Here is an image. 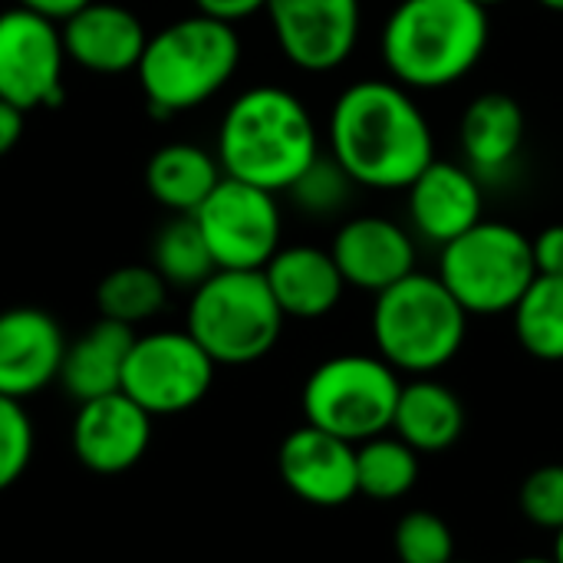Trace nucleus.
<instances>
[{"label": "nucleus", "mask_w": 563, "mask_h": 563, "mask_svg": "<svg viewBox=\"0 0 563 563\" xmlns=\"http://www.w3.org/2000/svg\"><path fill=\"white\" fill-rule=\"evenodd\" d=\"M59 30L66 56L76 59L82 69L106 76L135 69L148 43V33L132 10L106 0L86 3L79 13L63 20Z\"/></svg>", "instance_id": "a211bd4d"}, {"label": "nucleus", "mask_w": 563, "mask_h": 563, "mask_svg": "<svg viewBox=\"0 0 563 563\" xmlns=\"http://www.w3.org/2000/svg\"><path fill=\"white\" fill-rule=\"evenodd\" d=\"M86 3H92V0H16V7H26V10L40 13V16L53 20V23L69 20V16L79 13Z\"/></svg>", "instance_id": "72a5a7b5"}, {"label": "nucleus", "mask_w": 563, "mask_h": 563, "mask_svg": "<svg viewBox=\"0 0 563 563\" xmlns=\"http://www.w3.org/2000/svg\"><path fill=\"white\" fill-rule=\"evenodd\" d=\"M525 109L508 92H482L468 102L459 122L465 165L482 178H501L525 145Z\"/></svg>", "instance_id": "aec40b11"}, {"label": "nucleus", "mask_w": 563, "mask_h": 563, "mask_svg": "<svg viewBox=\"0 0 563 563\" xmlns=\"http://www.w3.org/2000/svg\"><path fill=\"white\" fill-rule=\"evenodd\" d=\"M168 300V284L152 264H125L109 271L96 287V307L106 320L122 327H139L162 313Z\"/></svg>", "instance_id": "a878e982"}, {"label": "nucleus", "mask_w": 563, "mask_h": 563, "mask_svg": "<svg viewBox=\"0 0 563 563\" xmlns=\"http://www.w3.org/2000/svg\"><path fill=\"white\" fill-rule=\"evenodd\" d=\"M515 563H558L554 558H521V561Z\"/></svg>", "instance_id": "4c0bfd02"}, {"label": "nucleus", "mask_w": 563, "mask_h": 563, "mask_svg": "<svg viewBox=\"0 0 563 563\" xmlns=\"http://www.w3.org/2000/svg\"><path fill=\"white\" fill-rule=\"evenodd\" d=\"M66 336L59 323L36 307L0 313V396L26 399L59 379Z\"/></svg>", "instance_id": "dca6fc26"}, {"label": "nucleus", "mask_w": 563, "mask_h": 563, "mask_svg": "<svg viewBox=\"0 0 563 563\" xmlns=\"http://www.w3.org/2000/svg\"><path fill=\"white\" fill-rule=\"evenodd\" d=\"M488 36L475 0H399L383 26V63L406 89H449L482 63Z\"/></svg>", "instance_id": "7ed1b4c3"}, {"label": "nucleus", "mask_w": 563, "mask_h": 563, "mask_svg": "<svg viewBox=\"0 0 563 563\" xmlns=\"http://www.w3.org/2000/svg\"><path fill=\"white\" fill-rule=\"evenodd\" d=\"M33 426L20 399L0 396V492H7L30 465Z\"/></svg>", "instance_id": "c756f323"}, {"label": "nucleus", "mask_w": 563, "mask_h": 563, "mask_svg": "<svg viewBox=\"0 0 563 563\" xmlns=\"http://www.w3.org/2000/svg\"><path fill=\"white\" fill-rule=\"evenodd\" d=\"M521 515L544 531L563 528V465H541L521 485Z\"/></svg>", "instance_id": "7c9ffc66"}, {"label": "nucleus", "mask_w": 563, "mask_h": 563, "mask_svg": "<svg viewBox=\"0 0 563 563\" xmlns=\"http://www.w3.org/2000/svg\"><path fill=\"white\" fill-rule=\"evenodd\" d=\"M538 277L531 238L505 221H478L449 241L439 257V280L468 317L511 313Z\"/></svg>", "instance_id": "0eeeda50"}, {"label": "nucleus", "mask_w": 563, "mask_h": 563, "mask_svg": "<svg viewBox=\"0 0 563 563\" xmlns=\"http://www.w3.org/2000/svg\"><path fill=\"white\" fill-rule=\"evenodd\" d=\"M264 277L284 317L294 320H320L333 313L346 290L333 254L313 244L280 247L264 267Z\"/></svg>", "instance_id": "6ab92c4d"}, {"label": "nucleus", "mask_w": 563, "mask_h": 563, "mask_svg": "<svg viewBox=\"0 0 563 563\" xmlns=\"http://www.w3.org/2000/svg\"><path fill=\"white\" fill-rule=\"evenodd\" d=\"M63 30L26 10L0 13V99L20 112L63 102Z\"/></svg>", "instance_id": "9b49d317"}, {"label": "nucleus", "mask_w": 563, "mask_h": 563, "mask_svg": "<svg viewBox=\"0 0 563 563\" xmlns=\"http://www.w3.org/2000/svg\"><path fill=\"white\" fill-rule=\"evenodd\" d=\"M538 274L563 277V224H548L538 238H531Z\"/></svg>", "instance_id": "2f4dec72"}, {"label": "nucleus", "mask_w": 563, "mask_h": 563, "mask_svg": "<svg viewBox=\"0 0 563 563\" xmlns=\"http://www.w3.org/2000/svg\"><path fill=\"white\" fill-rule=\"evenodd\" d=\"M191 218L218 271H264L280 251L284 221L277 195L247 181L224 175Z\"/></svg>", "instance_id": "9d476101"}, {"label": "nucleus", "mask_w": 563, "mask_h": 563, "mask_svg": "<svg viewBox=\"0 0 563 563\" xmlns=\"http://www.w3.org/2000/svg\"><path fill=\"white\" fill-rule=\"evenodd\" d=\"M20 135H23V112L7 99H0V158L20 142Z\"/></svg>", "instance_id": "f704fd0d"}, {"label": "nucleus", "mask_w": 563, "mask_h": 563, "mask_svg": "<svg viewBox=\"0 0 563 563\" xmlns=\"http://www.w3.org/2000/svg\"><path fill=\"white\" fill-rule=\"evenodd\" d=\"M330 155L360 188L406 191L435 158L426 112L396 79L346 86L330 112Z\"/></svg>", "instance_id": "f257e3e1"}, {"label": "nucleus", "mask_w": 563, "mask_h": 563, "mask_svg": "<svg viewBox=\"0 0 563 563\" xmlns=\"http://www.w3.org/2000/svg\"><path fill=\"white\" fill-rule=\"evenodd\" d=\"M195 7H198V13H205V16H214V20L234 26L238 20H247V16H254L257 10H264L267 0H195Z\"/></svg>", "instance_id": "473e14b6"}, {"label": "nucleus", "mask_w": 563, "mask_h": 563, "mask_svg": "<svg viewBox=\"0 0 563 563\" xmlns=\"http://www.w3.org/2000/svg\"><path fill=\"white\" fill-rule=\"evenodd\" d=\"M406 191L416 234L439 247L462 238L468 228L482 221L485 191L482 178L468 165L432 158Z\"/></svg>", "instance_id": "f3484780"}, {"label": "nucleus", "mask_w": 563, "mask_h": 563, "mask_svg": "<svg viewBox=\"0 0 563 563\" xmlns=\"http://www.w3.org/2000/svg\"><path fill=\"white\" fill-rule=\"evenodd\" d=\"M551 558L558 563H563V528L554 534V554H551Z\"/></svg>", "instance_id": "c9c22d12"}, {"label": "nucleus", "mask_w": 563, "mask_h": 563, "mask_svg": "<svg viewBox=\"0 0 563 563\" xmlns=\"http://www.w3.org/2000/svg\"><path fill=\"white\" fill-rule=\"evenodd\" d=\"M541 7H548V10H554V13H563V0H538Z\"/></svg>", "instance_id": "e433bc0d"}, {"label": "nucleus", "mask_w": 563, "mask_h": 563, "mask_svg": "<svg viewBox=\"0 0 563 563\" xmlns=\"http://www.w3.org/2000/svg\"><path fill=\"white\" fill-rule=\"evenodd\" d=\"M393 551L399 563H452L455 561V534L435 511H409L396 521Z\"/></svg>", "instance_id": "c85d7f7f"}, {"label": "nucleus", "mask_w": 563, "mask_h": 563, "mask_svg": "<svg viewBox=\"0 0 563 563\" xmlns=\"http://www.w3.org/2000/svg\"><path fill=\"white\" fill-rule=\"evenodd\" d=\"M402 393L399 373L376 353H340L323 360L303 383V419L353 445L393 429Z\"/></svg>", "instance_id": "6e6552de"}, {"label": "nucleus", "mask_w": 563, "mask_h": 563, "mask_svg": "<svg viewBox=\"0 0 563 563\" xmlns=\"http://www.w3.org/2000/svg\"><path fill=\"white\" fill-rule=\"evenodd\" d=\"M214 155L228 178L280 195L320 158V139L300 96L254 86L228 106Z\"/></svg>", "instance_id": "f03ea898"}, {"label": "nucleus", "mask_w": 563, "mask_h": 563, "mask_svg": "<svg viewBox=\"0 0 563 563\" xmlns=\"http://www.w3.org/2000/svg\"><path fill=\"white\" fill-rule=\"evenodd\" d=\"M152 267L168 287H185V290L201 287L218 271L205 244V234L191 214H178L158 228L152 241Z\"/></svg>", "instance_id": "bb28decb"}, {"label": "nucleus", "mask_w": 563, "mask_h": 563, "mask_svg": "<svg viewBox=\"0 0 563 563\" xmlns=\"http://www.w3.org/2000/svg\"><path fill=\"white\" fill-rule=\"evenodd\" d=\"M468 336V313L439 280V274L412 271L399 284L376 294L373 343L376 353L409 376H432L449 366Z\"/></svg>", "instance_id": "39448f33"}, {"label": "nucleus", "mask_w": 563, "mask_h": 563, "mask_svg": "<svg viewBox=\"0 0 563 563\" xmlns=\"http://www.w3.org/2000/svg\"><path fill=\"white\" fill-rule=\"evenodd\" d=\"M280 53L303 73L343 66L363 30L360 0H267Z\"/></svg>", "instance_id": "f8f14e48"}, {"label": "nucleus", "mask_w": 563, "mask_h": 563, "mask_svg": "<svg viewBox=\"0 0 563 563\" xmlns=\"http://www.w3.org/2000/svg\"><path fill=\"white\" fill-rule=\"evenodd\" d=\"M214 366L218 363L188 330H155L135 336L122 373V393L152 419L178 416L208 396Z\"/></svg>", "instance_id": "1a4fd4ad"}, {"label": "nucleus", "mask_w": 563, "mask_h": 563, "mask_svg": "<svg viewBox=\"0 0 563 563\" xmlns=\"http://www.w3.org/2000/svg\"><path fill=\"white\" fill-rule=\"evenodd\" d=\"M277 472L290 495L313 508H343L360 495L356 445L310 422H303L280 442Z\"/></svg>", "instance_id": "ddd939ff"}, {"label": "nucleus", "mask_w": 563, "mask_h": 563, "mask_svg": "<svg viewBox=\"0 0 563 563\" xmlns=\"http://www.w3.org/2000/svg\"><path fill=\"white\" fill-rule=\"evenodd\" d=\"M284 320L264 271H214L191 290L185 330L218 366H247L277 346Z\"/></svg>", "instance_id": "423d86ee"}, {"label": "nucleus", "mask_w": 563, "mask_h": 563, "mask_svg": "<svg viewBox=\"0 0 563 563\" xmlns=\"http://www.w3.org/2000/svg\"><path fill=\"white\" fill-rule=\"evenodd\" d=\"M452 563H472V561H459V558H455V561H452Z\"/></svg>", "instance_id": "ea45409f"}, {"label": "nucleus", "mask_w": 563, "mask_h": 563, "mask_svg": "<svg viewBox=\"0 0 563 563\" xmlns=\"http://www.w3.org/2000/svg\"><path fill=\"white\" fill-rule=\"evenodd\" d=\"M475 3H482L485 10H492V7H498V3H505V0H475Z\"/></svg>", "instance_id": "58836bf2"}, {"label": "nucleus", "mask_w": 563, "mask_h": 563, "mask_svg": "<svg viewBox=\"0 0 563 563\" xmlns=\"http://www.w3.org/2000/svg\"><path fill=\"white\" fill-rule=\"evenodd\" d=\"M241 66V36L231 23L195 13L148 36L135 66L155 115H178L218 96Z\"/></svg>", "instance_id": "20e7f679"}, {"label": "nucleus", "mask_w": 563, "mask_h": 563, "mask_svg": "<svg viewBox=\"0 0 563 563\" xmlns=\"http://www.w3.org/2000/svg\"><path fill=\"white\" fill-rule=\"evenodd\" d=\"M389 432L412 445L419 455H439L462 439L465 402L445 383L416 376L412 383H402Z\"/></svg>", "instance_id": "4be33fe9"}, {"label": "nucleus", "mask_w": 563, "mask_h": 563, "mask_svg": "<svg viewBox=\"0 0 563 563\" xmlns=\"http://www.w3.org/2000/svg\"><path fill=\"white\" fill-rule=\"evenodd\" d=\"M152 442V416L122 389L79 402L73 419V452L96 475H119L142 462Z\"/></svg>", "instance_id": "4468645a"}, {"label": "nucleus", "mask_w": 563, "mask_h": 563, "mask_svg": "<svg viewBox=\"0 0 563 563\" xmlns=\"http://www.w3.org/2000/svg\"><path fill=\"white\" fill-rule=\"evenodd\" d=\"M346 287L366 290V294H383L386 287L399 284L416 271V241L412 234L376 214H360L350 218L330 247Z\"/></svg>", "instance_id": "2eb2a0df"}, {"label": "nucleus", "mask_w": 563, "mask_h": 563, "mask_svg": "<svg viewBox=\"0 0 563 563\" xmlns=\"http://www.w3.org/2000/svg\"><path fill=\"white\" fill-rule=\"evenodd\" d=\"M135 343L132 327L99 317L76 343H66L59 383L76 402H89L122 389L129 350Z\"/></svg>", "instance_id": "412c9836"}, {"label": "nucleus", "mask_w": 563, "mask_h": 563, "mask_svg": "<svg viewBox=\"0 0 563 563\" xmlns=\"http://www.w3.org/2000/svg\"><path fill=\"white\" fill-rule=\"evenodd\" d=\"M419 482V452L399 435H376L356 445V485L369 501H399Z\"/></svg>", "instance_id": "393cba45"}, {"label": "nucleus", "mask_w": 563, "mask_h": 563, "mask_svg": "<svg viewBox=\"0 0 563 563\" xmlns=\"http://www.w3.org/2000/svg\"><path fill=\"white\" fill-rule=\"evenodd\" d=\"M360 185L346 175V168L330 155H320L290 188H287V195L294 198V205L303 211V214H310V218H330V214H340L346 205H350V198H353V191H356Z\"/></svg>", "instance_id": "cd10ccee"}, {"label": "nucleus", "mask_w": 563, "mask_h": 563, "mask_svg": "<svg viewBox=\"0 0 563 563\" xmlns=\"http://www.w3.org/2000/svg\"><path fill=\"white\" fill-rule=\"evenodd\" d=\"M221 178H224V168L218 155L191 142L162 145L145 165L148 195L175 214H195L201 201L218 188Z\"/></svg>", "instance_id": "5701e85b"}, {"label": "nucleus", "mask_w": 563, "mask_h": 563, "mask_svg": "<svg viewBox=\"0 0 563 563\" xmlns=\"http://www.w3.org/2000/svg\"><path fill=\"white\" fill-rule=\"evenodd\" d=\"M518 343L541 363H563V277L538 274L511 310Z\"/></svg>", "instance_id": "b1692460"}]
</instances>
